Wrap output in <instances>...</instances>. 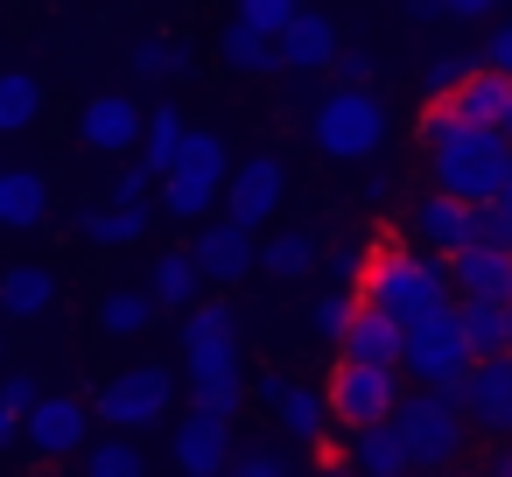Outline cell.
Wrapping results in <instances>:
<instances>
[{
  "label": "cell",
  "mask_w": 512,
  "mask_h": 477,
  "mask_svg": "<svg viewBox=\"0 0 512 477\" xmlns=\"http://www.w3.org/2000/svg\"><path fill=\"white\" fill-rule=\"evenodd\" d=\"M505 8H512V0H442L449 22H498Z\"/></svg>",
  "instance_id": "cell-43"
},
{
  "label": "cell",
  "mask_w": 512,
  "mask_h": 477,
  "mask_svg": "<svg viewBox=\"0 0 512 477\" xmlns=\"http://www.w3.org/2000/svg\"><path fill=\"white\" fill-rule=\"evenodd\" d=\"M484 477H512V442H505V449H498V456L484 463Z\"/></svg>",
  "instance_id": "cell-49"
},
{
  "label": "cell",
  "mask_w": 512,
  "mask_h": 477,
  "mask_svg": "<svg viewBox=\"0 0 512 477\" xmlns=\"http://www.w3.org/2000/svg\"><path fill=\"white\" fill-rule=\"evenodd\" d=\"M50 218V183L36 169H8V197H0V225L8 232H36Z\"/></svg>",
  "instance_id": "cell-28"
},
{
  "label": "cell",
  "mask_w": 512,
  "mask_h": 477,
  "mask_svg": "<svg viewBox=\"0 0 512 477\" xmlns=\"http://www.w3.org/2000/svg\"><path fill=\"white\" fill-rule=\"evenodd\" d=\"M71 225H78V239H92V246H134V239L148 232V204H92V211H78Z\"/></svg>",
  "instance_id": "cell-24"
},
{
  "label": "cell",
  "mask_w": 512,
  "mask_h": 477,
  "mask_svg": "<svg viewBox=\"0 0 512 477\" xmlns=\"http://www.w3.org/2000/svg\"><path fill=\"white\" fill-rule=\"evenodd\" d=\"M281 197H288V169H281L274 155H246V162H232V183H225V218H239L246 232H260V225L281 211Z\"/></svg>",
  "instance_id": "cell-13"
},
{
  "label": "cell",
  "mask_w": 512,
  "mask_h": 477,
  "mask_svg": "<svg viewBox=\"0 0 512 477\" xmlns=\"http://www.w3.org/2000/svg\"><path fill=\"white\" fill-rule=\"evenodd\" d=\"M183 141H190L183 113H176V106H155V113H148V134H141V155H134V162H148V169H155V183H162V176L176 169Z\"/></svg>",
  "instance_id": "cell-29"
},
{
  "label": "cell",
  "mask_w": 512,
  "mask_h": 477,
  "mask_svg": "<svg viewBox=\"0 0 512 477\" xmlns=\"http://www.w3.org/2000/svg\"><path fill=\"white\" fill-rule=\"evenodd\" d=\"M141 134H148V113H141L127 92H99V99L78 106V141H85L92 155H134Z\"/></svg>",
  "instance_id": "cell-15"
},
{
  "label": "cell",
  "mask_w": 512,
  "mask_h": 477,
  "mask_svg": "<svg viewBox=\"0 0 512 477\" xmlns=\"http://www.w3.org/2000/svg\"><path fill=\"white\" fill-rule=\"evenodd\" d=\"M232 15H239V22H253V29H267V36H281V29L302 15V0H239Z\"/></svg>",
  "instance_id": "cell-37"
},
{
  "label": "cell",
  "mask_w": 512,
  "mask_h": 477,
  "mask_svg": "<svg viewBox=\"0 0 512 477\" xmlns=\"http://www.w3.org/2000/svg\"><path fill=\"white\" fill-rule=\"evenodd\" d=\"M197 386H246L239 365V316L225 302H197L183 309V393Z\"/></svg>",
  "instance_id": "cell-7"
},
{
  "label": "cell",
  "mask_w": 512,
  "mask_h": 477,
  "mask_svg": "<svg viewBox=\"0 0 512 477\" xmlns=\"http://www.w3.org/2000/svg\"><path fill=\"white\" fill-rule=\"evenodd\" d=\"M463 414H470V428H484V435H505L512 442V351L505 358H484L470 379H463Z\"/></svg>",
  "instance_id": "cell-16"
},
{
  "label": "cell",
  "mask_w": 512,
  "mask_h": 477,
  "mask_svg": "<svg viewBox=\"0 0 512 477\" xmlns=\"http://www.w3.org/2000/svg\"><path fill=\"white\" fill-rule=\"evenodd\" d=\"M407 15H414V22H449V15H442V0H407Z\"/></svg>",
  "instance_id": "cell-46"
},
{
  "label": "cell",
  "mask_w": 512,
  "mask_h": 477,
  "mask_svg": "<svg viewBox=\"0 0 512 477\" xmlns=\"http://www.w3.org/2000/svg\"><path fill=\"white\" fill-rule=\"evenodd\" d=\"M78 463H85V477H148V456L134 435H99Z\"/></svg>",
  "instance_id": "cell-32"
},
{
  "label": "cell",
  "mask_w": 512,
  "mask_h": 477,
  "mask_svg": "<svg viewBox=\"0 0 512 477\" xmlns=\"http://www.w3.org/2000/svg\"><path fill=\"white\" fill-rule=\"evenodd\" d=\"M134 71H141V78H183V71H190V50H183L176 36H141V43H134Z\"/></svg>",
  "instance_id": "cell-36"
},
{
  "label": "cell",
  "mask_w": 512,
  "mask_h": 477,
  "mask_svg": "<svg viewBox=\"0 0 512 477\" xmlns=\"http://www.w3.org/2000/svg\"><path fill=\"white\" fill-rule=\"evenodd\" d=\"M281 71H295V78H309V71H330L344 50H337V29H330V15H316V8H302L281 36Z\"/></svg>",
  "instance_id": "cell-19"
},
{
  "label": "cell",
  "mask_w": 512,
  "mask_h": 477,
  "mask_svg": "<svg viewBox=\"0 0 512 477\" xmlns=\"http://www.w3.org/2000/svg\"><path fill=\"white\" fill-rule=\"evenodd\" d=\"M176 393L183 379L169 365H120L113 379H99L92 393V414L113 428V435H141V428H162L176 414Z\"/></svg>",
  "instance_id": "cell-5"
},
{
  "label": "cell",
  "mask_w": 512,
  "mask_h": 477,
  "mask_svg": "<svg viewBox=\"0 0 512 477\" xmlns=\"http://www.w3.org/2000/svg\"><path fill=\"white\" fill-rule=\"evenodd\" d=\"M393 428H400L414 470H456V456H463V442H470V414H463V400H456V393H421V386L400 400Z\"/></svg>",
  "instance_id": "cell-6"
},
{
  "label": "cell",
  "mask_w": 512,
  "mask_h": 477,
  "mask_svg": "<svg viewBox=\"0 0 512 477\" xmlns=\"http://www.w3.org/2000/svg\"><path fill=\"white\" fill-rule=\"evenodd\" d=\"M330 78H337V85H372V57H365V50H344V57L330 64Z\"/></svg>",
  "instance_id": "cell-44"
},
{
  "label": "cell",
  "mask_w": 512,
  "mask_h": 477,
  "mask_svg": "<svg viewBox=\"0 0 512 477\" xmlns=\"http://www.w3.org/2000/svg\"><path fill=\"white\" fill-rule=\"evenodd\" d=\"M498 134H505V141H512V106H505V120H498Z\"/></svg>",
  "instance_id": "cell-51"
},
{
  "label": "cell",
  "mask_w": 512,
  "mask_h": 477,
  "mask_svg": "<svg viewBox=\"0 0 512 477\" xmlns=\"http://www.w3.org/2000/svg\"><path fill=\"white\" fill-rule=\"evenodd\" d=\"M99 414H92V400H78V393H43L29 414H22V442L43 456V463H64V456H85L99 435Z\"/></svg>",
  "instance_id": "cell-10"
},
{
  "label": "cell",
  "mask_w": 512,
  "mask_h": 477,
  "mask_svg": "<svg viewBox=\"0 0 512 477\" xmlns=\"http://www.w3.org/2000/svg\"><path fill=\"white\" fill-rule=\"evenodd\" d=\"M351 316H358V288H337V281H330V288L309 302V337H323V344H344Z\"/></svg>",
  "instance_id": "cell-34"
},
{
  "label": "cell",
  "mask_w": 512,
  "mask_h": 477,
  "mask_svg": "<svg viewBox=\"0 0 512 477\" xmlns=\"http://www.w3.org/2000/svg\"><path fill=\"white\" fill-rule=\"evenodd\" d=\"M330 281H337V288H358V281H365V260H358V246H351V239H337V246H330Z\"/></svg>",
  "instance_id": "cell-42"
},
{
  "label": "cell",
  "mask_w": 512,
  "mask_h": 477,
  "mask_svg": "<svg viewBox=\"0 0 512 477\" xmlns=\"http://www.w3.org/2000/svg\"><path fill=\"white\" fill-rule=\"evenodd\" d=\"M323 400H330V421L351 428V435H358V428H386V421L400 414V400H407V393H400V365H351V358H344V365L330 372V393H323Z\"/></svg>",
  "instance_id": "cell-9"
},
{
  "label": "cell",
  "mask_w": 512,
  "mask_h": 477,
  "mask_svg": "<svg viewBox=\"0 0 512 477\" xmlns=\"http://www.w3.org/2000/svg\"><path fill=\"white\" fill-rule=\"evenodd\" d=\"M365 197H372V204H386V197H393V176H379V169H372V176H365Z\"/></svg>",
  "instance_id": "cell-47"
},
{
  "label": "cell",
  "mask_w": 512,
  "mask_h": 477,
  "mask_svg": "<svg viewBox=\"0 0 512 477\" xmlns=\"http://www.w3.org/2000/svg\"><path fill=\"white\" fill-rule=\"evenodd\" d=\"M169 456H176L183 477H232V463H239V449H232V421L190 407V414L169 428Z\"/></svg>",
  "instance_id": "cell-12"
},
{
  "label": "cell",
  "mask_w": 512,
  "mask_h": 477,
  "mask_svg": "<svg viewBox=\"0 0 512 477\" xmlns=\"http://www.w3.org/2000/svg\"><path fill=\"white\" fill-rule=\"evenodd\" d=\"M22 435V414H8V407H0V456H8V442Z\"/></svg>",
  "instance_id": "cell-48"
},
{
  "label": "cell",
  "mask_w": 512,
  "mask_h": 477,
  "mask_svg": "<svg viewBox=\"0 0 512 477\" xmlns=\"http://www.w3.org/2000/svg\"><path fill=\"white\" fill-rule=\"evenodd\" d=\"M232 477H295V463H288L281 449H246V456L232 463Z\"/></svg>",
  "instance_id": "cell-39"
},
{
  "label": "cell",
  "mask_w": 512,
  "mask_h": 477,
  "mask_svg": "<svg viewBox=\"0 0 512 477\" xmlns=\"http://www.w3.org/2000/svg\"><path fill=\"white\" fill-rule=\"evenodd\" d=\"M498 218H505V239H512V169H505V183H498V204H491Z\"/></svg>",
  "instance_id": "cell-45"
},
{
  "label": "cell",
  "mask_w": 512,
  "mask_h": 477,
  "mask_svg": "<svg viewBox=\"0 0 512 477\" xmlns=\"http://www.w3.org/2000/svg\"><path fill=\"white\" fill-rule=\"evenodd\" d=\"M197 288H204V274H197L190 253H162L155 260V281H148L155 309H197Z\"/></svg>",
  "instance_id": "cell-30"
},
{
  "label": "cell",
  "mask_w": 512,
  "mask_h": 477,
  "mask_svg": "<svg viewBox=\"0 0 512 477\" xmlns=\"http://www.w3.org/2000/svg\"><path fill=\"white\" fill-rule=\"evenodd\" d=\"M400 344H407V330L386 316V309H365L358 302V316H351V330H344V358L351 365H400Z\"/></svg>",
  "instance_id": "cell-20"
},
{
  "label": "cell",
  "mask_w": 512,
  "mask_h": 477,
  "mask_svg": "<svg viewBox=\"0 0 512 477\" xmlns=\"http://www.w3.org/2000/svg\"><path fill=\"white\" fill-rule=\"evenodd\" d=\"M253 393H260V407H267V414L281 421V435H288V442L316 449V442L330 435V400H323L316 386H302V379H281V372H267V379H260Z\"/></svg>",
  "instance_id": "cell-14"
},
{
  "label": "cell",
  "mask_w": 512,
  "mask_h": 477,
  "mask_svg": "<svg viewBox=\"0 0 512 477\" xmlns=\"http://www.w3.org/2000/svg\"><path fill=\"white\" fill-rule=\"evenodd\" d=\"M225 183H232V148H225L218 134H197V127H190L176 169L162 176V218H176V225H204V218H218Z\"/></svg>",
  "instance_id": "cell-4"
},
{
  "label": "cell",
  "mask_w": 512,
  "mask_h": 477,
  "mask_svg": "<svg viewBox=\"0 0 512 477\" xmlns=\"http://www.w3.org/2000/svg\"><path fill=\"white\" fill-rule=\"evenodd\" d=\"M470 225H477V204H463V197H421L414 204V218H407V232H414V246L421 253H442V260H456L463 246H470Z\"/></svg>",
  "instance_id": "cell-17"
},
{
  "label": "cell",
  "mask_w": 512,
  "mask_h": 477,
  "mask_svg": "<svg viewBox=\"0 0 512 477\" xmlns=\"http://www.w3.org/2000/svg\"><path fill=\"white\" fill-rule=\"evenodd\" d=\"M50 309H57V274H50V267L22 260V267L0 274V316H8V323H36V316H50Z\"/></svg>",
  "instance_id": "cell-21"
},
{
  "label": "cell",
  "mask_w": 512,
  "mask_h": 477,
  "mask_svg": "<svg viewBox=\"0 0 512 477\" xmlns=\"http://www.w3.org/2000/svg\"><path fill=\"white\" fill-rule=\"evenodd\" d=\"M218 64L225 71H239V78H267V71H281V43L267 36V29H253V22H225L218 29Z\"/></svg>",
  "instance_id": "cell-22"
},
{
  "label": "cell",
  "mask_w": 512,
  "mask_h": 477,
  "mask_svg": "<svg viewBox=\"0 0 512 477\" xmlns=\"http://www.w3.org/2000/svg\"><path fill=\"white\" fill-rule=\"evenodd\" d=\"M456 302H505L512 309V246H463L449 260Z\"/></svg>",
  "instance_id": "cell-18"
},
{
  "label": "cell",
  "mask_w": 512,
  "mask_h": 477,
  "mask_svg": "<svg viewBox=\"0 0 512 477\" xmlns=\"http://www.w3.org/2000/svg\"><path fill=\"white\" fill-rule=\"evenodd\" d=\"M414 141L428 148V176H435L442 197L498 204V183L512 169V141L498 127H470V120H456V106H428Z\"/></svg>",
  "instance_id": "cell-1"
},
{
  "label": "cell",
  "mask_w": 512,
  "mask_h": 477,
  "mask_svg": "<svg viewBox=\"0 0 512 477\" xmlns=\"http://www.w3.org/2000/svg\"><path fill=\"white\" fill-rule=\"evenodd\" d=\"M477 64H484V71H498V78H512V22H498V29L477 43Z\"/></svg>",
  "instance_id": "cell-40"
},
{
  "label": "cell",
  "mask_w": 512,
  "mask_h": 477,
  "mask_svg": "<svg viewBox=\"0 0 512 477\" xmlns=\"http://www.w3.org/2000/svg\"><path fill=\"white\" fill-rule=\"evenodd\" d=\"M148 190H162L155 169H148V162H127V169L113 176V197H106V204H148Z\"/></svg>",
  "instance_id": "cell-38"
},
{
  "label": "cell",
  "mask_w": 512,
  "mask_h": 477,
  "mask_svg": "<svg viewBox=\"0 0 512 477\" xmlns=\"http://www.w3.org/2000/svg\"><path fill=\"white\" fill-rule=\"evenodd\" d=\"M393 134V113L372 99V85H330L309 106V141L323 162H372Z\"/></svg>",
  "instance_id": "cell-3"
},
{
  "label": "cell",
  "mask_w": 512,
  "mask_h": 477,
  "mask_svg": "<svg viewBox=\"0 0 512 477\" xmlns=\"http://www.w3.org/2000/svg\"><path fill=\"white\" fill-rule=\"evenodd\" d=\"M148 323H155V295H141V288H113L99 302V330L106 337H141Z\"/></svg>",
  "instance_id": "cell-33"
},
{
  "label": "cell",
  "mask_w": 512,
  "mask_h": 477,
  "mask_svg": "<svg viewBox=\"0 0 512 477\" xmlns=\"http://www.w3.org/2000/svg\"><path fill=\"white\" fill-rule=\"evenodd\" d=\"M190 260H197V274H204V288H239L253 267H260V239L239 225V218H204L197 232H190V246H183Z\"/></svg>",
  "instance_id": "cell-11"
},
{
  "label": "cell",
  "mask_w": 512,
  "mask_h": 477,
  "mask_svg": "<svg viewBox=\"0 0 512 477\" xmlns=\"http://www.w3.org/2000/svg\"><path fill=\"white\" fill-rule=\"evenodd\" d=\"M456 323H463L477 358H505L512 351V309L505 302H456Z\"/></svg>",
  "instance_id": "cell-27"
},
{
  "label": "cell",
  "mask_w": 512,
  "mask_h": 477,
  "mask_svg": "<svg viewBox=\"0 0 512 477\" xmlns=\"http://www.w3.org/2000/svg\"><path fill=\"white\" fill-rule=\"evenodd\" d=\"M0 365H8V344H0Z\"/></svg>",
  "instance_id": "cell-54"
},
{
  "label": "cell",
  "mask_w": 512,
  "mask_h": 477,
  "mask_svg": "<svg viewBox=\"0 0 512 477\" xmlns=\"http://www.w3.org/2000/svg\"><path fill=\"white\" fill-rule=\"evenodd\" d=\"M456 106V120H470V127H498L505 120V106H512V78H498V71H470V85L449 99Z\"/></svg>",
  "instance_id": "cell-26"
},
{
  "label": "cell",
  "mask_w": 512,
  "mask_h": 477,
  "mask_svg": "<svg viewBox=\"0 0 512 477\" xmlns=\"http://www.w3.org/2000/svg\"><path fill=\"white\" fill-rule=\"evenodd\" d=\"M43 120V85L29 71H0V134H29Z\"/></svg>",
  "instance_id": "cell-31"
},
{
  "label": "cell",
  "mask_w": 512,
  "mask_h": 477,
  "mask_svg": "<svg viewBox=\"0 0 512 477\" xmlns=\"http://www.w3.org/2000/svg\"><path fill=\"white\" fill-rule=\"evenodd\" d=\"M477 365H484V358L470 351V337H463L456 309H442V316L414 323V330H407V344H400V372H407L421 393H463V379H470Z\"/></svg>",
  "instance_id": "cell-8"
},
{
  "label": "cell",
  "mask_w": 512,
  "mask_h": 477,
  "mask_svg": "<svg viewBox=\"0 0 512 477\" xmlns=\"http://www.w3.org/2000/svg\"><path fill=\"white\" fill-rule=\"evenodd\" d=\"M316 260H323V239L309 225H288L260 246V274H274V281H302V274H316Z\"/></svg>",
  "instance_id": "cell-23"
},
{
  "label": "cell",
  "mask_w": 512,
  "mask_h": 477,
  "mask_svg": "<svg viewBox=\"0 0 512 477\" xmlns=\"http://www.w3.org/2000/svg\"><path fill=\"white\" fill-rule=\"evenodd\" d=\"M358 302L365 309H386L400 330L456 309V281H449V260L421 253V246H372L365 253V281H358Z\"/></svg>",
  "instance_id": "cell-2"
},
{
  "label": "cell",
  "mask_w": 512,
  "mask_h": 477,
  "mask_svg": "<svg viewBox=\"0 0 512 477\" xmlns=\"http://www.w3.org/2000/svg\"><path fill=\"white\" fill-rule=\"evenodd\" d=\"M407 477H449V470H407Z\"/></svg>",
  "instance_id": "cell-52"
},
{
  "label": "cell",
  "mask_w": 512,
  "mask_h": 477,
  "mask_svg": "<svg viewBox=\"0 0 512 477\" xmlns=\"http://www.w3.org/2000/svg\"><path fill=\"white\" fill-rule=\"evenodd\" d=\"M316 477H358V470H351V463H337V456H323V470H316Z\"/></svg>",
  "instance_id": "cell-50"
},
{
  "label": "cell",
  "mask_w": 512,
  "mask_h": 477,
  "mask_svg": "<svg viewBox=\"0 0 512 477\" xmlns=\"http://www.w3.org/2000/svg\"><path fill=\"white\" fill-rule=\"evenodd\" d=\"M351 470H358V477H407L414 463H407L400 428H393V421H386V428H358V435H351Z\"/></svg>",
  "instance_id": "cell-25"
},
{
  "label": "cell",
  "mask_w": 512,
  "mask_h": 477,
  "mask_svg": "<svg viewBox=\"0 0 512 477\" xmlns=\"http://www.w3.org/2000/svg\"><path fill=\"white\" fill-rule=\"evenodd\" d=\"M505 22H512V15H505Z\"/></svg>",
  "instance_id": "cell-55"
},
{
  "label": "cell",
  "mask_w": 512,
  "mask_h": 477,
  "mask_svg": "<svg viewBox=\"0 0 512 477\" xmlns=\"http://www.w3.org/2000/svg\"><path fill=\"white\" fill-rule=\"evenodd\" d=\"M470 71H477V50H442V57L421 71V92H428V106H449V99L470 85Z\"/></svg>",
  "instance_id": "cell-35"
},
{
  "label": "cell",
  "mask_w": 512,
  "mask_h": 477,
  "mask_svg": "<svg viewBox=\"0 0 512 477\" xmlns=\"http://www.w3.org/2000/svg\"><path fill=\"white\" fill-rule=\"evenodd\" d=\"M36 400H43V386L29 372H0V407H8V414H29Z\"/></svg>",
  "instance_id": "cell-41"
},
{
  "label": "cell",
  "mask_w": 512,
  "mask_h": 477,
  "mask_svg": "<svg viewBox=\"0 0 512 477\" xmlns=\"http://www.w3.org/2000/svg\"><path fill=\"white\" fill-rule=\"evenodd\" d=\"M0 197H8V169H0Z\"/></svg>",
  "instance_id": "cell-53"
}]
</instances>
